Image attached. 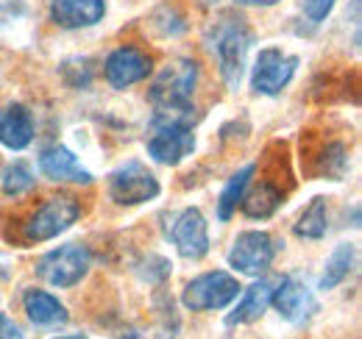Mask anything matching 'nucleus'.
Segmentation results:
<instances>
[{
	"label": "nucleus",
	"instance_id": "obj_1",
	"mask_svg": "<svg viewBox=\"0 0 362 339\" xmlns=\"http://www.w3.org/2000/svg\"><path fill=\"white\" fill-rule=\"evenodd\" d=\"M198 84V64L192 59H176L162 67L151 84V103L156 109L153 126L159 123H189L192 117V92Z\"/></svg>",
	"mask_w": 362,
	"mask_h": 339
},
{
	"label": "nucleus",
	"instance_id": "obj_7",
	"mask_svg": "<svg viewBox=\"0 0 362 339\" xmlns=\"http://www.w3.org/2000/svg\"><path fill=\"white\" fill-rule=\"evenodd\" d=\"M276 251L279 245L268 231H243L228 251V264L243 275H259L273 264Z\"/></svg>",
	"mask_w": 362,
	"mask_h": 339
},
{
	"label": "nucleus",
	"instance_id": "obj_17",
	"mask_svg": "<svg viewBox=\"0 0 362 339\" xmlns=\"http://www.w3.org/2000/svg\"><path fill=\"white\" fill-rule=\"evenodd\" d=\"M273 297V284L271 281H257L251 284L245 292H243V300L237 303V309L226 317L228 326H243V323H254L265 314V309L271 306Z\"/></svg>",
	"mask_w": 362,
	"mask_h": 339
},
{
	"label": "nucleus",
	"instance_id": "obj_2",
	"mask_svg": "<svg viewBox=\"0 0 362 339\" xmlns=\"http://www.w3.org/2000/svg\"><path fill=\"white\" fill-rule=\"evenodd\" d=\"M209 50L218 59L221 76L228 89H237L245 73V59L254 42V34L248 23L240 14H223L212 28H209Z\"/></svg>",
	"mask_w": 362,
	"mask_h": 339
},
{
	"label": "nucleus",
	"instance_id": "obj_6",
	"mask_svg": "<svg viewBox=\"0 0 362 339\" xmlns=\"http://www.w3.org/2000/svg\"><path fill=\"white\" fill-rule=\"evenodd\" d=\"M159 178L142 162L129 159L109 175V198L120 206H139L159 195Z\"/></svg>",
	"mask_w": 362,
	"mask_h": 339
},
{
	"label": "nucleus",
	"instance_id": "obj_18",
	"mask_svg": "<svg viewBox=\"0 0 362 339\" xmlns=\"http://www.w3.org/2000/svg\"><path fill=\"white\" fill-rule=\"evenodd\" d=\"M240 203H243V212L248 214L251 220H268L284 203V195H281V189L276 184L262 181L259 186H254L251 195H243Z\"/></svg>",
	"mask_w": 362,
	"mask_h": 339
},
{
	"label": "nucleus",
	"instance_id": "obj_26",
	"mask_svg": "<svg viewBox=\"0 0 362 339\" xmlns=\"http://www.w3.org/2000/svg\"><path fill=\"white\" fill-rule=\"evenodd\" d=\"M234 3H243V6H276L279 0H234Z\"/></svg>",
	"mask_w": 362,
	"mask_h": 339
},
{
	"label": "nucleus",
	"instance_id": "obj_19",
	"mask_svg": "<svg viewBox=\"0 0 362 339\" xmlns=\"http://www.w3.org/2000/svg\"><path fill=\"white\" fill-rule=\"evenodd\" d=\"M354 245L351 242H340L332 256H329V261H326V267H323V273H320V281H317V287L320 290H334V287H340L346 278H349V273H351V267H354Z\"/></svg>",
	"mask_w": 362,
	"mask_h": 339
},
{
	"label": "nucleus",
	"instance_id": "obj_8",
	"mask_svg": "<svg viewBox=\"0 0 362 339\" xmlns=\"http://www.w3.org/2000/svg\"><path fill=\"white\" fill-rule=\"evenodd\" d=\"M296 70H298V56H290L281 47H262L254 61L251 86L257 95H279L293 81Z\"/></svg>",
	"mask_w": 362,
	"mask_h": 339
},
{
	"label": "nucleus",
	"instance_id": "obj_27",
	"mask_svg": "<svg viewBox=\"0 0 362 339\" xmlns=\"http://www.w3.org/2000/svg\"><path fill=\"white\" fill-rule=\"evenodd\" d=\"M59 339H87L84 334H78V337H59Z\"/></svg>",
	"mask_w": 362,
	"mask_h": 339
},
{
	"label": "nucleus",
	"instance_id": "obj_15",
	"mask_svg": "<svg viewBox=\"0 0 362 339\" xmlns=\"http://www.w3.org/2000/svg\"><path fill=\"white\" fill-rule=\"evenodd\" d=\"M40 170L42 175L50 181H73V184H92V172L81 167V162L76 159L73 150L62 148V145H53L42 150L40 156Z\"/></svg>",
	"mask_w": 362,
	"mask_h": 339
},
{
	"label": "nucleus",
	"instance_id": "obj_25",
	"mask_svg": "<svg viewBox=\"0 0 362 339\" xmlns=\"http://www.w3.org/2000/svg\"><path fill=\"white\" fill-rule=\"evenodd\" d=\"M0 339H25L23 337V328L8 314H0Z\"/></svg>",
	"mask_w": 362,
	"mask_h": 339
},
{
	"label": "nucleus",
	"instance_id": "obj_13",
	"mask_svg": "<svg viewBox=\"0 0 362 339\" xmlns=\"http://www.w3.org/2000/svg\"><path fill=\"white\" fill-rule=\"evenodd\" d=\"M34 114L23 103H8L0 109V145L8 150H23L34 142Z\"/></svg>",
	"mask_w": 362,
	"mask_h": 339
},
{
	"label": "nucleus",
	"instance_id": "obj_5",
	"mask_svg": "<svg viewBox=\"0 0 362 339\" xmlns=\"http://www.w3.org/2000/svg\"><path fill=\"white\" fill-rule=\"evenodd\" d=\"M240 292L243 287L234 275L215 270L192 278L181 292V303L192 311H215V309H226L231 300H237Z\"/></svg>",
	"mask_w": 362,
	"mask_h": 339
},
{
	"label": "nucleus",
	"instance_id": "obj_12",
	"mask_svg": "<svg viewBox=\"0 0 362 339\" xmlns=\"http://www.w3.org/2000/svg\"><path fill=\"white\" fill-rule=\"evenodd\" d=\"M271 303L287 323H296V326L313 320L317 314V300L313 290L296 278H281L279 290H273Z\"/></svg>",
	"mask_w": 362,
	"mask_h": 339
},
{
	"label": "nucleus",
	"instance_id": "obj_11",
	"mask_svg": "<svg viewBox=\"0 0 362 339\" xmlns=\"http://www.w3.org/2000/svg\"><path fill=\"white\" fill-rule=\"evenodd\" d=\"M170 239L176 245L184 258H204L209 254V228H206V220L198 209H184L173 217V225H170Z\"/></svg>",
	"mask_w": 362,
	"mask_h": 339
},
{
	"label": "nucleus",
	"instance_id": "obj_14",
	"mask_svg": "<svg viewBox=\"0 0 362 339\" xmlns=\"http://www.w3.org/2000/svg\"><path fill=\"white\" fill-rule=\"evenodd\" d=\"M106 14V0H50V20L62 28H90Z\"/></svg>",
	"mask_w": 362,
	"mask_h": 339
},
{
	"label": "nucleus",
	"instance_id": "obj_20",
	"mask_svg": "<svg viewBox=\"0 0 362 339\" xmlns=\"http://www.w3.org/2000/svg\"><path fill=\"white\" fill-rule=\"evenodd\" d=\"M254 170H257L254 165H245L237 175L228 178V184L223 186V192H221V201H218V220L221 222H228L231 214L237 212V206H240V201H243V195H245V189L251 184Z\"/></svg>",
	"mask_w": 362,
	"mask_h": 339
},
{
	"label": "nucleus",
	"instance_id": "obj_21",
	"mask_svg": "<svg viewBox=\"0 0 362 339\" xmlns=\"http://www.w3.org/2000/svg\"><path fill=\"white\" fill-rule=\"evenodd\" d=\"M329 228V209H326V198H313V203L301 212L296 222V234L304 239H320L326 237Z\"/></svg>",
	"mask_w": 362,
	"mask_h": 339
},
{
	"label": "nucleus",
	"instance_id": "obj_4",
	"mask_svg": "<svg viewBox=\"0 0 362 339\" xmlns=\"http://www.w3.org/2000/svg\"><path fill=\"white\" fill-rule=\"evenodd\" d=\"M81 214V206L73 195H53L37 212L28 217V222L23 225V239L25 242H47L59 234H64Z\"/></svg>",
	"mask_w": 362,
	"mask_h": 339
},
{
	"label": "nucleus",
	"instance_id": "obj_22",
	"mask_svg": "<svg viewBox=\"0 0 362 339\" xmlns=\"http://www.w3.org/2000/svg\"><path fill=\"white\" fill-rule=\"evenodd\" d=\"M34 184H37V178H34L31 167H28L23 159L11 162L8 167L3 170V178H0V189H3V195H8V198H20V195L31 192Z\"/></svg>",
	"mask_w": 362,
	"mask_h": 339
},
{
	"label": "nucleus",
	"instance_id": "obj_10",
	"mask_svg": "<svg viewBox=\"0 0 362 339\" xmlns=\"http://www.w3.org/2000/svg\"><path fill=\"white\" fill-rule=\"evenodd\" d=\"M151 70H153L151 56L139 47H132V44H123V47L112 50L106 64H103L106 81L115 89H129V86L145 81L151 76Z\"/></svg>",
	"mask_w": 362,
	"mask_h": 339
},
{
	"label": "nucleus",
	"instance_id": "obj_3",
	"mask_svg": "<svg viewBox=\"0 0 362 339\" xmlns=\"http://www.w3.org/2000/svg\"><path fill=\"white\" fill-rule=\"evenodd\" d=\"M90 248L78 245V242H70V245H62V248H56V251L42 256L37 261V275L45 278L50 287L70 290V287H76L90 273Z\"/></svg>",
	"mask_w": 362,
	"mask_h": 339
},
{
	"label": "nucleus",
	"instance_id": "obj_23",
	"mask_svg": "<svg viewBox=\"0 0 362 339\" xmlns=\"http://www.w3.org/2000/svg\"><path fill=\"white\" fill-rule=\"evenodd\" d=\"M156 14L165 17V23H153L162 37H179L181 31L187 28V25H184V17H181L173 6H162V8H156Z\"/></svg>",
	"mask_w": 362,
	"mask_h": 339
},
{
	"label": "nucleus",
	"instance_id": "obj_24",
	"mask_svg": "<svg viewBox=\"0 0 362 339\" xmlns=\"http://www.w3.org/2000/svg\"><path fill=\"white\" fill-rule=\"evenodd\" d=\"M334 3H337V0H301V8H304V14H307L313 23H320V20H326V17L332 14Z\"/></svg>",
	"mask_w": 362,
	"mask_h": 339
},
{
	"label": "nucleus",
	"instance_id": "obj_16",
	"mask_svg": "<svg viewBox=\"0 0 362 339\" xmlns=\"http://www.w3.org/2000/svg\"><path fill=\"white\" fill-rule=\"evenodd\" d=\"M23 306H25V314H28V320L34 326L56 328V326H64L67 323L64 303H59V297H53L45 290H28L23 295Z\"/></svg>",
	"mask_w": 362,
	"mask_h": 339
},
{
	"label": "nucleus",
	"instance_id": "obj_9",
	"mask_svg": "<svg viewBox=\"0 0 362 339\" xmlns=\"http://www.w3.org/2000/svg\"><path fill=\"white\" fill-rule=\"evenodd\" d=\"M195 150V133L189 123H159L148 139V156L159 165H179Z\"/></svg>",
	"mask_w": 362,
	"mask_h": 339
}]
</instances>
